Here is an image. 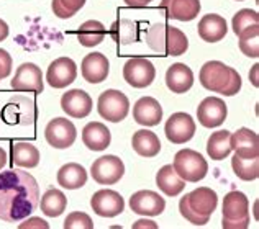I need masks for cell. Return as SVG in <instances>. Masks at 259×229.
<instances>
[{
  "instance_id": "cell-20",
  "label": "cell",
  "mask_w": 259,
  "mask_h": 229,
  "mask_svg": "<svg viewBox=\"0 0 259 229\" xmlns=\"http://www.w3.org/2000/svg\"><path fill=\"white\" fill-rule=\"evenodd\" d=\"M108 71H110V64L102 52H91L82 59V64H80L82 77L89 84L104 82L108 76Z\"/></svg>"
},
{
  "instance_id": "cell-27",
  "label": "cell",
  "mask_w": 259,
  "mask_h": 229,
  "mask_svg": "<svg viewBox=\"0 0 259 229\" xmlns=\"http://www.w3.org/2000/svg\"><path fill=\"white\" fill-rule=\"evenodd\" d=\"M87 182V172L80 164L69 162L64 164L58 172V184L67 190H77Z\"/></svg>"
},
{
  "instance_id": "cell-15",
  "label": "cell",
  "mask_w": 259,
  "mask_h": 229,
  "mask_svg": "<svg viewBox=\"0 0 259 229\" xmlns=\"http://www.w3.org/2000/svg\"><path fill=\"white\" fill-rule=\"evenodd\" d=\"M130 208L133 210V213L143 214V216H158V214L164 211L166 201L156 192L140 190L132 195V198H130Z\"/></svg>"
},
{
  "instance_id": "cell-34",
  "label": "cell",
  "mask_w": 259,
  "mask_h": 229,
  "mask_svg": "<svg viewBox=\"0 0 259 229\" xmlns=\"http://www.w3.org/2000/svg\"><path fill=\"white\" fill-rule=\"evenodd\" d=\"M231 26H233V31L236 36H240L241 33L248 31L254 26H259V15L256 10L251 9H243L236 13L231 20Z\"/></svg>"
},
{
  "instance_id": "cell-28",
  "label": "cell",
  "mask_w": 259,
  "mask_h": 229,
  "mask_svg": "<svg viewBox=\"0 0 259 229\" xmlns=\"http://www.w3.org/2000/svg\"><path fill=\"white\" fill-rule=\"evenodd\" d=\"M105 35H107L105 26L100 22H97V20H87L77 30V39L84 48L99 46L105 39Z\"/></svg>"
},
{
  "instance_id": "cell-9",
  "label": "cell",
  "mask_w": 259,
  "mask_h": 229,
  "mask_svg": "<svg viewBox=\"0 0 259 229\" xmlns=\"http://www.w3.org/2000/svg\"><path fill=\"white\" fill-rule=\"evenodd\" d=\"M45 138L48 144L56 149H67L74 144L77 138L76 126L67 118H54L46 125Z\"/></svg>"
},
{
  "instance_id": "cell-16",
  "label": "cell",
  "mask_w": 259,
  "mask_h": 229,
  "mask_svg": "<svg viewBox=\"0 0 259 229\" xmlns=\"http://www.w3.org/2000/svg\"><path fill=\"white\" fill-rule=\"evenodd\" d=\"M61 108L71 118H85L92 111V98L82 89H72L61 97Z\"/></svg>"
},
{
  "instance_id": "cell-41",
  "label": "cell",
  "mask_w": 259,
  "mask_h": 229,
  "mask_svg": "<svg viewBox=\"0 0 259 229\" xmlns=\"http://www.w3.org/2000/svg\"><path fill=\"white\" fill-rule=\"evenodd\" d=\"M153 0H125V4L128 7H132V9H143V7H146L151 4Z\"/></svg>"
},
{
  "instance_id": "cell-12",
  "label": "cell",
  "mask_w": 259,
  "mask_h": 229,
  "mask_svg": "<svg viewBox=\"0 0 259 229\" xmlns=\"http://www.w3.org/2000/svg\"><path fill=\"white\" fill-rule=\"evenodd\" d=\"M77 77V66L71 58H58L48 67L46 80L53 89H66Z\"/></svg>"
},
{
  "instance_id": "cell-23",
  "label": "cell",
  "mask_w": 259,
  "mask_h": 229,
  "mask_svg": "<svg viewBox=\"0 0 259 229\" xmlns=\"http://www.w3.org/2000/svg\"><path fill=\"white\" fill-rule=\"evenodd\" d=\"M166 85L174 93L189 92L194 85V74L190 67L182 63L172 64L166 72Z\"/></svg>"
},
{
  "instance_id": "cell-13",
  "label": "cell",
  "mask_w": 259,
  "mask_h": 229,
  "mask_svg": "<svg viewBox=\"0 0 259 229\" xmlns=\"http://www.w3.org/2000/svg\"><path fill=\"white\" fill-rule=\"evenodd\" d=\"M228 115L227 103L222 98L207 97L203 98L200 105L197 106V118L199 123L205 128H218L225 123Z\"/></svg>"
},
{
  "instance_id": "cell-11",
  "label": "cell",
  "mask_w": 259,
  "mask_h": 229,
  "mask_svg": "<svg viewBox=\"0 0 259 229\" xmlns=\"http://www.w3.org/2000/svg\"><path fill=\"white\" fill-rule=\"evenodd\" d=\"M12 89L15 92L41 93L45 89L41 69L33 63H23L22 66H18L15 77L12 79Z\"/></svg>"
},
{
  "instance_id": "cell-5",
  "label": "cell",
  "mask_w": 259,
  "mask_h": 229,
  "mask_svg": "<svg viewBox=\"0 0 259 229\" xmlns=\"http://www.w3.org/2000/svg\"><path fill=\"white\" fill-rule=\"evenodd\" d=\"M174 170L184 182H195L202 180L208 172V164L203 159L200 152L194 149H182L174 156Z\"/></svg>"
},
{
  "instance_id": "cell-10",
  "label": "cell",
  "mask_w": 259,
  "mask_h": 229,
  "mask_svg": "<svg viewBox=\"0 0 259 229\" xmlns=\"http://www.w3.org/2000/svg\"><path fill=\"white\" fill-rule=\"evenodd\" d=\"M164 131L172 144H186L195 134V121L187 113H174L166 121Z\"/></svg>"
},
{
  "instance_id": "cell-24",
  "label": "cell",
  "mask_w": 259,
  "mask_h": 229,
  "mask_svg": "<svg viewBox=\"0 0 259 229\" xmlns=\"http://www.w3.org/2000/svg\"><path fill=\"white\" fill-rule=\"evenodd\" d=\"M82 141L91 151H104L112 143V134L104 123L92 121L82 130Z\"/></svg>"
},
{
  "instance_id": "cell-17",
  "label": "cell",
  "mask_w": 259,
  "mask_h": 229,
  "mask_svg": "<svg viewBox=\"0 0 259 229\" xmlns=\"http://www.w3.org/2000/svg\"><path fill=\"white\" fill-rule=\"evenodd\" d=\"M231 151L243 159H253L259 156V138L253 130L240 128L230 136Z\"/></svg>"
},
{
  "instance_id": "cell-35",
  "label": "cell",
  "mask_w": 259,
  "mask_h": 229,
  "mask_svg": "<svg viewBox=\"0 0 259 229\" xmlns=\"http://www.w3.org/2000/svg\"><path fill=\"white\" fill-rule=\"evenodd\" d=\"M259 26H254L248 31L241 33L240 36V49L248 58H259Z\"/></svg>"
},
{
  "instance_id": "cell-3",
  "label": "cell",
  "mask_w": 259,
  "mask_h": 229,
  "mask_svg": "<svg viewBox=\"0 0 259 229\" xmlns=\"http://www.w3.org/2000/svg\"><path fill=\"white\" fill-rule=\"evenodd\" d=\"M146 44L158 54L181 56L189 48V39L184 33L166 23H154L146 31Z\"/></svg>"
},
{
  "instance_id": "cell-26",
  "label": "cell",
  "mask_w": 259,
  "mask_h": 229,
  "mask_svg": "<svg viewBox=\"0 0 259 229\" xmlns=\"http://www.w3.org/2000/svg\"><path fill=\"white\" fill-rule=\"evenodd\" d=\"M132 146L135 152L141 157H154L161 151V141L153 131L140 130L133 134Z\"/></svg>"
},
{
  "instance_id": "cell-37",
  "label": "cell",
  "mask_w": 259,
  "mask_h": 229,
  "mask_svg": "<svg viewBox=\"0 0 259 229\" xmlns=\"http://www.w3.org/2000/svg\"><path fill=\"white\" fill-rule=\"evenodd\" d=\"M64 229H94L92 218L82 211H74L64 219Z\"/></svg>"
},
{
  "instance_id": "cell-14",
  "label": "cell",
  "mask_w": 259,
  "mask_h": 229,
  "mask_svg": "<svg viewBox=\"0 0 259 229\" xmlns=\"http://www.w3.org/2000/svg\"><path fill=\"white\" fill-rule=\"evenodd\" d=\"M91 206L102 218H115L125 210V200L113 190H99L91 198Z\"/></svg>"
},
{
  "instance_id": "cell-21",
  "label": "cell",
  "mask_w": 259,
  "mask_h": 229,
  "mask_svg": "<svg viewBox=\"0 0 259 229\" xmlns=\"http://www.w3.org/2000/svg\"><path fill=\"white\" fill-rule=\"evenodd\" d=\"M133 118L138 125L156 126L162 120V106L153 97H143L133 106Z\"/></svg>"
},
{
  "instance_id": "cell-25",
  "label": "cell",
  "mask_w": 259,
  "mask_h": 229,
  "mask_svg": "<svg viewBox=\"0 0 259 229\" xmlns=\"http://www.w3.org/2000/svg\"><path fill=\"white\" fill-rule=\"evenodd\" d=\"M156 185L159 187V190L164 193L166 197L174 198L179 193H182V190L186 188V182L176 174L172 165H164L156 174Z\"/></svg>"
},
{
  "instance_id": "cell-32",
  "label": "cell",
  "mask_w": 259,
  "mask_h": 229,
  "mask_svg": "<svg viewBox=\"0 0 259 229\" xmlns=\"http://www.w3.org/2000/svg\"><path fill=\"white\" fill-rule=\"evenodd\" d=\"M67 206L66 195L58 188H50L41 197V211L50 218H56L63 214Z\"/></svg>"
},
{
  "instance_id": "cell-43",
  "label": "cell",
  "mask_w": 259,
  "mask_h": 229,
  "mask_svg": "<svg viewBox=\"0 0 259 229\" xmlns=\"http://www.w3.org/2000/svg\"><path fill=\"white\" fill-rule=\"evenodd\" d=\"M257 69H259V64H254L253 69H251V72H249V80H251V84H253L254 87L259 85V82H257Z\"/></svg>"
},
{
  "instance_id": "cell-19",
  "label": "cell",
  "mask_w": 259,
  "mask_h": 229,
  "mask_svg": "<svg viewBox=\"0 0 259 229\" xmlns=\"http://www.w3.org/2000/svg\"><path fill=\"white\" fill-rule=\"evenodd\" d=\"M159 9L166 12L169 20H179V22H190L197 18L200 13V0H162Z\"/></svg>"
},
{
  "instance_id": "cell-33",
  "label": "cell",
  "mask_w": 259,
  "mask_h": 229,
  "mask_svg": "<svg viewBox=\"0 0 259 229\" xmlns=\"http://www.w3.org/2000/svg\"><path fill=\"white\" fill-rule=\"evenodd\" d=\"M231 167H233V172L236 174V177L244 182L256 180L259 177V157L243 159L235 154V156L231 157Z\"/></svg>"
},
{
  "instance_id": "cell-44",
  "label": "cell",
  "mask_w": 259,
  "mask_h": 229,
  "mask_svg": "<svg viewBox=\"0 0 259 229\" xmlns=\"http://www.w3.org/2000/svg\"><path fill=\"white\" fill-rule=\"evenodd\" d=\"M133 227H156V224L153 223V221H148V219H141V221H136V223L133 224Z\"/></svg>"
},
{
  "instance_id": "cell-42",
  "label": "cell",
  "mask_w": 259,
  "mask_h": 229,
  "mask_svg": "<svg viewBox=\"0 0 259 229\" xmlns=\"http://www.w3.org/2000/svg\"><path fill=\"white\" fill-rule=\"evenodd\" d=\"M9 25H7L2 18H0V41H4V39H7V36H9Z\"/></svg>"
},
{
  "instance_id": "cell-29",
  "label": "cell",
  "mask_w": 259,
  "mask_h": 229,
  "mask_svg": "<svg viewBox=\"0 0 259 229\" xmlns=\"http://www.w3.org/2000/svg\"><path fill=\"white\" fill-rule=\"evenodd\" d=\"M12 162L17 167L33 169L39 164V151L30 143L12 144Z\"/></svg>"
},
{
  "instance_id": "cell-31",
  "label": "cell",
  "mask_w": 259,
  "mask_h": 229,
  "mask_svg": "<svg viewBox=\"0 0 259 229\" xmlns=\"http://www.w3.org/2000/svg\"><path fill=\"white\" fill-rule=\"evenodd\" d=\"M230 136L231 133L227 130L215 131L212 133V136L208 138L207 143V154L213 160H223L225 157L230 156L231 146H230Z\"/></svg>"
},
{
  "instance_id": "cell-45",
  "label": "cell",
  "mask_w": 259,
  "mask_h": 229,
  "mask_svg": "<svg viewBox=\"0 0 259 229\" xmlns=\"http://www.w3.org/2000/svg\"><path fill=\"white\" fill-rule=\"evenodd\" d=\"M5 165H7V152L0 147V170H2Z\"/></svg>"
},
{
  "instance_id": "cell-4",
  "label": "cell",
  "mask_w": 259,
  "mask_h": 229,
  "mask_svg": "<svg viewBox=\"0 0 259 229\" xmlns=\"http://www.w3.org/2000/svg\"><path fill=\"white\" fill-rule=\"evenodd\" d=\"M249 201L243 192H230L223 200L225 229H246L249 226Z\"/></svg>"
},
{
  "instance_id": "cell-22",
  "label": "cell",
  "mask_w": 259,
  "mask_h": 229,
  "mask_svg": "<svg viewBox=\"0 0 259 229\" xmlns=\"http://www.w3.org/2000/svg\"><path fill=\"white\" fill-rule=\"evenodd\" d=\"M197 31H199V36L203 41L217 43L227 36L228 25L223 17L217 15V13H208V15L202 17L199 26H197Z\"/></svg>"
},
{
  "instance_id": "cell-18",
  "label": "cell",
  "mask_w": 259,
  "mask_h": 229,
  "mask_svg": "<svg viewBox=\"0 0 259 229\" xmlns=\"http://www.w3.org/2000/svg\"><path fill=\"white\" fill-rule=\"evenodd\" d=\"M187 197V205L195 214L203 218H210L212 213L217 210L218 205V197L217 193L208 187H199L194 192L186 195Z\"/></svg>"
},
{
  "instance_id": "cell-36",
  "label": "cell",
  "mask_w": 259,
  "mask_h": 229,
  "mask_svg": "<svg viewBox=\"0 0 259 229\" xmlns=\"http://www.w3.org/2000/svg\"><path fill=\"white\" fill-rule=\"evenodd\" d=\"M85 5V0H53L51 9L58 18H71Z\"/></svg>"
},
{
  "instance_id": "cell-38",
  "label": "cell",
  "mask_w": 259,
  "mask_h": 229,
  "mask_svg": "<svg viewBox=\"0 0 259 229\" xmlns=\"http://www.w3.org/2000/svg\"><path fill=\"white\" fill-rule=\"evenodd\" d=\"M179 211L184 218H186L189 223H192L194 226H203L208 223L210 218H203V216H199V214H195L192 210L189 208L187 205V197H182L181 201H179Z\"/></svg>"
},
{
  "instance_id": "cell-6",
  "label": "cell",
  "mask_w": 259,
  "mask_h": 229,
  "mask_svg": "<svg viewBox=\"0 0 259 229\" xmlns=\"http://www.w3.org/2000/svg\"><path fill=\"white\" fill-rule=\"evenodd\" d=\"M99 115L107 121L112 123H120L126 118L130 111V102L128 97L120 90H105L100 93L99 102H97Z\"/></svg>"
},
{
  "instance_id": "cell-8",
  "label": "cell",
  "mask_w": 259,
  "mask_h": 229,
  "mask_svg": "<svg viewBox=\"0 0 259 229\" xmlns=\"http://www.w3.org/2000/svg\"><path fill=\"white\" fill-rule=\"evenodd\" d=\"M125 174V164L117 156H102L91 167L92 179L100 185H113Z\"/></svg>"
},
{
  "instance_id": "cell-30",
  "label": "cell",
  "mask_w": 259,
  "mask_h": 229,
  "mask_svg": "<svg viewBox=\"0 0 259 229\" xmlns=\"http://www.w3.org/2000/svg\"><path fill=\"white\" fill-rule=\"evenodd\" d=\"M108 35L112 36V39H115L117 44H132L138 41V25L126 18L117 20L110 26Z\"/></svg>"
},
{
  "instance_id": "cell-1",
  "label": "cell",
  "mask_w": 259,
  "mask_h": 229,
  "mask_svg": "<svg viewBox=\"0 0 259 229\" xmlns=\"http://www.w3.org/2000/svg\"><path fill=\"white\" fill-rule=\"evenodd\" d=\"M38 182L26 170H5L0 174V219L18 223L38 208Z\"/></svg>"
},
{
  "instance_id": "cell-2",
  "label": "cell",
  "mask_w": 259,
  "mask_h": 229,
  "mask_svg": "<svg viewBox=\"0 0 259 229\" xmlns=\"http://www.w3.org/2000/svg\"><path fill=\"white\" fill-rule=\"evenodd\" d=\"M199 79L203 89L225 97H233L241 90V77L238 71L220 61H208L203 64Z\"/></svg>"
},
{
  "instance_id": "cell-39",
  "label": "cell",
  "mask_w": 259,
  "mask_h": 229,
  "mask_svg": "<svg viewBox=\"0 0 259 229\" xmlns=\"http://www.w3.org/2000/svg\"><path fill=\"white\" fill-rule=\"evenodd\" d=\"M12 72V56L0 48V80L7 79Z\"/></svg>"
},
{
  "instance_id": "cell-40",
  "label": "cell",
  "mask_w": 259,
  "mask_h": 229,
  "mask_svg": "<svg viewBox=\"0 0 259 229\" xmlns=\"http://www.w3.org/2000/svg\"><path fill=\"white\" fill-rule=\"evenodd\" d=\"M18 227H20V229H30V227L48 229V227H50V224H48L46 221L41 219V218H30V219H26L25 223H20Z\"/></svg>"
},
{
  "instance_id": "cell-7",
  "label": "cell",
  "mask_w": 259,
  "mask_h": 229,
  "mask_svg": "<svg viewBox=\"0 0 259 229\" xmlns=\"http://www.w3.org/2000/svg\"><path fill=\"white\" fill-rule=\"evenodd\" d=\"M156 69L153 63L146 58H132L123 66V79L135 89H145L153 84Z\"/></svg>"
},
{
  "instance_id": "cell-46",
  "label": "cell",
  "mask_w": 259,
  "mask_h": 229,
  "mask_svg": "<svg viewBox=\"0 0 259 229\" xmlns=\"http://www.w3.org/2000/svg\"><path fill=\"white\" fill-rule=\"evenodd\" d=\"M238 2H241V0H238Z\"/></svg>"
}]
</instances>
